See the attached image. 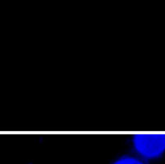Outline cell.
<instances>
[{"mask_svg": "<svg viewBox=\"0 0 165 164\" xmlns=\"http://www.w3.org/2000/svg\"><path fill=\"white\" fill-rule=\"evenodd\" d=\"M122 146V149L153 164H161L165 159V140H147L143 139H143L123 141Z\"/></svg>", "mask_w": 165, "mask_h": 164, "instance_id": "cell-1", "label": "cell"}, {"mask_svg": "<svg viewBox=\"0 0 165 164\" xmlns=\"http://www.w3.org/2000/svg\"><path fill=\"white\" fill-rule=\"evenodd\" d=\"M107 164H153L143 158L122 149L113 155Z\"/></svg>", "mask_w": 165, "mask_h": 164, "instance_id": "cell-2", "label": "cell"}]
</instances>
